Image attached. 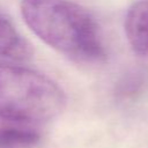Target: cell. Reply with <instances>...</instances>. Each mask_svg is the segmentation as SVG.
<instances>
[{
	"mask_svg": "<svg viewBox=\"0 0 148 148\" xmlns=\"http://www.w3.org/2000/svg\"><path fill=\"white\" fill-rule=\"evenodd\" d=\"M21 14L40 40L71 60L80 64L105 60L99 25L81 5L71 0H21Z\"/></svg>",
	"mask_w": 148,
	"mask_h": 148,
	"instance_id": "obj_1",
	"label": "cell"
},
{
	"mask_svg": "<svg viewBox=\"0 0 148 148\" xmlns=\"http://www.w3.org/2000/svg\"><path fill=\"white\" fill-rule=\"evenodd\" d=\"M65 104L64 90L49 76L22 66H0V117L43 123L60 114Z\"/></svg>",
	"mask_w": 148,
	"mask_h": 148,
	"instance_id": "obj_2",
	"label": "cell"
},
{
	"mask_svg": "<svg viewBox=\"0 0 148 148\" xmlns=\"http://www.w3.org/2000/svg\"><path fill=\"white\" fill-rule=\"evenodd\" d=\"M125 34L134 52L148 56V0H139L128 9Z\"/></svg>",
	"mask_w": 148,
	"mask_h": 148,
	"instance_id": "obj_3",
	"label": "cell"
},
{
	"mask_svg": "<svg viewBox=\"0 0 148 148\" xmlns=\"http://www.w3.org/2000/svg\"><path fill=\"white\" fill-rule=\"evenodd\" d=\"M32 53L31 44L18 32L12 18L0 9V57L28 60Z\"/></svg>",
	"mask_w": 148,
	"mask_h": 148,
	"instance_id": "obj_4",
	"label": "cell"
},
{
	"mask_svg": "<svg viewBox=\"0 0 148 148\" xmlns=\"http://www.w3.org/2000/svg\"><path fill=\"white\" fill-rule=\"evenodd\" d=\"M39 140L40 135L32 128L15 125L0 127V148H34Z\"/></svg>",
	"mask_w": 148,
	"mask_h": 148,
	"instance_id": "obj_5",
	"label": "cell"
}]
</instances>
